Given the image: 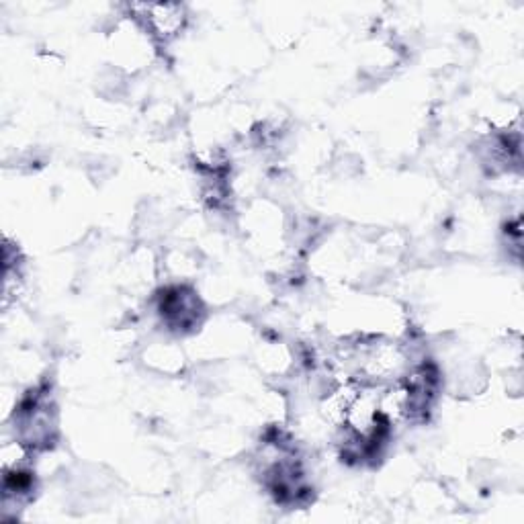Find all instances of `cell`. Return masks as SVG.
<instances>
[{"label": "cell", "instance_id": "cell-1", "mask_svg": "<svg viewBox=\"0 0 524 524\" xmlns=\"http://www.w3.org/2000/svg\"><path fill=\"white\" fill-rule=\"evenodd\" d=\"M144 11V19L152 35L168 41L177 37L187 21L185 9L181 5H138Z\"/></svg>", "mask_w": 524, "mask_h": 524}]
</instances>
